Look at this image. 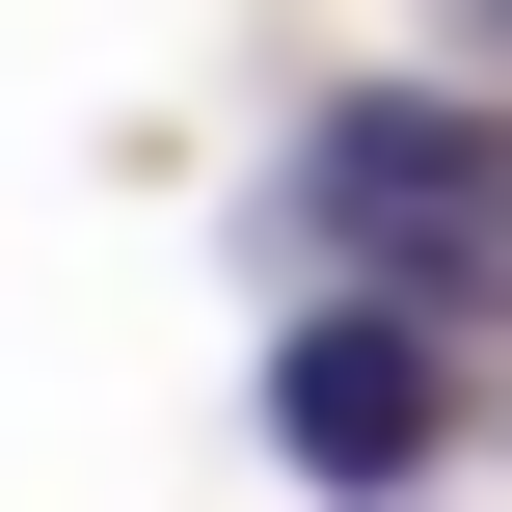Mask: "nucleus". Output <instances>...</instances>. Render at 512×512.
<instances>
[{
  "label": "nucleus",
  "mask_w": 512,
  "mask_h": 512,
  "mask_svg": "<svg viewBox=\"0 0 512 512\" xmlns=\"http://www.w3.org/2000/svg\"><path fill=\"white\" fill-rule=\"evenodd\" d=\"M432 432H459V378H432V324H405V297L270 324V459H297V486H432Z\"/></svg>",
  "instance_id": "obj_2"
},
{
  "label": "nucleus",
  "mask_w": 512,
  "mask_h": 512,
  "mask_svg": "<svg viewBox=\"0 0 512 512\" xmlns=\"http://www.w3.org/2000/svg\"><path fill=\"white\" fill-rule=\"evenodd\" d=\"M351 297H405V324H486L512 297V108H432V81H351L324 135H297V189H270Z\"/></svg>",
  "instance_id": "obj_1"
}]
</instances>
